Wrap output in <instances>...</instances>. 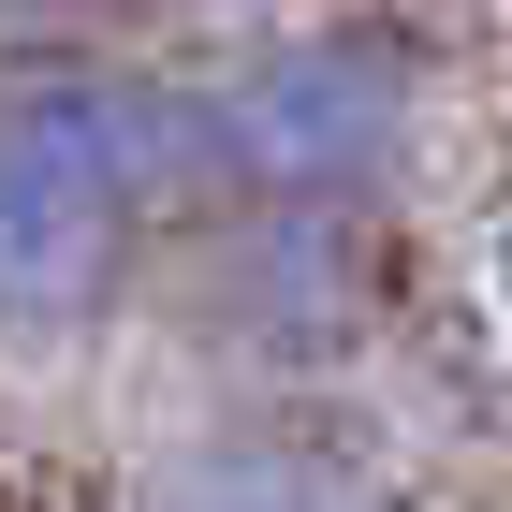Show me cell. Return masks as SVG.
Masks as SVG:
<instances>
[{"label":"cell","mask_w":512,"mask_h":512,"mask_svg":"<svg viewBox=\"0 0 512 512\" xmlns=\"http://www.w3.org/2000/svg\"><path fill=\"white\" fill-rule=\"evenodd\" d=\"M410 147V44L395 30H293L205 103H176V176H220L249 205H352Z\"/></svg>","instance_id":"obj_2"},{"label":"cell","mask_w":512,"mask_h":512,"mask_svg":"<svg viewBox=\"0 0 512 512\" xmlns=\"http://www.w3.org/2000/svg\"><path fill=\"white\" fill-rule=\"evenodd\" d=\"M161 512H366V498L308 454H205V469H176Z\"/></svg>","instance_id":"obj_3"},{"label":"cell","mask_w":512,"mask_h":512,"mask_svg":"<svg viewBox=\"0 0 512 512\" xmlns=\"http://www.w3.org/2000/svg\"><path fill=\"white\" fill-rule=\"evenodd\" d=\"M161 176H176L161 88L88 74V59L0 88V337H74L118 308Z\"/></svg>","instance_id":"obj_1"}]
</instances>
